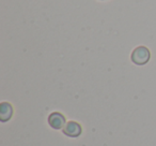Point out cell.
I'll list each match as a JSON object with an SVG mask.
<instances>
[{"label":"cell","instance_id":"6da1fadb","mask_svg":"<svg viewBox=\"0 0 156 146\" xmlns=\"http://www.w3.org/2000/svg\"><path fill=\"white\" fill-rule=\"evenodd\" d=\"M151 59V52L147 46H137L130 55V60L137 66H144Z\"/></svg>","mask_w":156,"mask_h":146},{"label":"cell","instance_id":"7a4b0ae2","mask_svg":"<svg viewBox=\"0 0 156 146\" xmlns=\"http://www.w3.org/2000/svg\"><path fill=\"white\" fill-rule=\"evenodd\" d=\"M62 133L64 135L69 137H80L81 133H83V127L79 122H74V120H69V122L65 124V126L62 129Z\"/></svg>","mask_w":156,"mask_h":146},{"label":"cell","instance_id":"3957f363","mask_svg":"<svg viewBox=\"0 0 156 146\" xmlns=\"http://www.w3.org/2000/svg\"><path fill=\"white\" fill-rule=\"evenodd\" d=\"M66 122L65 116L60 112H52L48 116V125L55 130H62Z\"/></svg>","mask_w":156,"mask_h":146},{"label":"cell","instance_id":"277c9868","mask_svg":"<svg viewBox=\"0 0 156 146\" xmlns=\"http://www.w3.org/2000/svg\"><path fill=\"white\" fill-rule=\"evenodd\" d=\"M14 113L13 107L11 103L2 101L0 103V122H7L12 118Z\"/></svg>","mask_w":156,"mask_h":146},{"label":"cell","instance_id":"5b68a950","mask_svg":"<svg viewBox=\"0 0 156 146\" xmlns=\"http://www.w3.org/2000/svg\"><path fill=\"white\" fill-rule=\"evenodd\" d=\"M100 1H105V0H100Z\"/></svg>","mask_w":156,"mask_h":146}]
</instances>
